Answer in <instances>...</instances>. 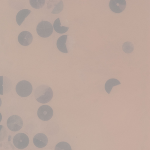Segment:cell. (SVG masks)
<instances>
[{"mask_svg":"<svg viewBox=\"0 0 150 150\" xmlns=\"http://www.w3.org/2000/svg\"><path fill=\"white\" fill-rule=\"evenodd\" d=\"M35 98L39 103L45 104L50 102L53 96V91L50 86L41 85L35 91Z\"/></svg>","mask_w":150,"mask_h":150,"instance_id":"obj_1","label":"cell"},{"mask_svg":"<svg viewBox=\"0 0 150 150\" xmlns=\"http://www.w3.org/2000/svg\"><path fill=\"white\" fill-rule=\"evenodd\" d=\"M36 30L39 36L42 38H46L50 37L52 34L53 27L50 22L43 21L38 24Z\"/></svg>","mask_w":150,"mask_h":150,"instance_id":"obj_2","label":"cell"},{"mask_svg":"<svg viewBox=\"0 0 150 150\" xmlns=\"http://www.w3.org/2000/svg\"><path fill=\"white\" fill-rule=\"evenodd\" d=\"M16 89V92L19 96L22 97H27L31 94L33 87L29 81L22 80L17 84Z\"/></svg>","mask_w":150,"mask_h":150,"instance_id":"obj_3","label":"cell"},{"mask_svg":"<svg viewBox=\"0 0 150 150\" xmlns=\"http://www.w3.org/2000/svg\"><path fill=\"white\" fill-rule=\"evenodd\" d=\"M7 124L9 129L13 131H17L21 130L23 126L22 119L19 116L13 115L8 118Z\"/></svg>","mask_w":150,"mask_h":150,"instance_id":"obj_4","label":"cell"},{"mask_svg":"<svg viewBox=\"0 0 150 150\" xmlns=\"http://www.w3.org/2000/svg\"><path fill=\"white\" fill-rule=\"evenodd\" d=\"M14 145L16 148L23 149L27 147L29 144V139L25 133H19L16 134L13 140Z\"/></svg>","mask_w":150,"mask_h":150,"instance_id":"obj_5","label":"cell"},{"mask_svg":"<svg viewBox=\"0 0 150 150\" xmlns=\"http://www.w3.org/2000/svg\"><path fill=\"white\" fill-rule=\"evenodd\" d=\"M52 109L48 105H43L38 109V116L39 119L43 121H48L53 116Z\"/></svg>","mask_w":150,"mask_h":150,"instance_id":"obj_6","label":"cell"},{"mask_svg":"<svg viewBox=\"0 0 150 150\" xmlns=\"http://www.w3.org/2000/svg\"><path fill=\"white\" fill-rule=\"evenodd\" d=\"M13 87L12 81L7 77L0 76V94L4 95L9 92Z\"/></svg>","mask_w":150,"mask_h":150,"instance_id":"obj_7","label":"cell"},{"mask_svg":"<svg viewBox=\"0 0 150 150\" xmlns=\"http://www.w3.org/2000/svg\"><path fill=\"white\" fill-rule=\"evenodd\" d=\"M110 8L115 13H121L124 10L126 7L125 0H110Z\"/></svg>","mask_w":150,"mask_h":150,"instance_id":"obj_8","label":"cell"},{"mask_svg":"<svg viewBox=\"0 0 150 150\" xmlns=\"http://www.w3.org/2000/svg\"><path fill=\"white\" fill-rule=\"evenodd\" d=\"M47 7L49 10L52 9L51 11L52 14H58L63 10L64 3L62 1H49Z\"/></svg>","mask_w":150,"mask_h":150,"instance_id":"obj_9","label":"cell"},{"mask_svg":"<svg viewBox=\"0 0 150 150\" xmlns=\"http://www.w3.org/2000/svg\"><path fill=\"white\" fill-rule=\"evenodd\" d=\"M33 38L32 34L28 31L21 32L18 35V40L20 44L23 46H28L32 43Z\"/></svg>","mask_w":150,"mask_h":150,"instance_id":"obj_10","label":"cell"},{"mask_svg":"<svg viewBox=\"0 0 150 150\" xmlns=\"http://www.w3.org/2000/svg\"><path fill=\"white\" fill-rule=\"evenodd\" d=\"M34 144L38 148H43L46 146L48 144V139L47 136L43 133L36 134L33 139Z\"/></svg>","mask_w":150,"mask_h":150,"instance_id":"obj_11","label":"cell"},{"mask_svg":"<svg viewBox=\"0 0 150 150\" xmlns=\"http://www.w3.org/2000/svg\"><path fill=\"white\" fill-rule=\"evenodd\" d=\"M67 38V35H62L59 38L57 41V48L62 53H68V50L66 45Z\"/></svg>","mask_w":150,"mask_h":150,"instance_id":"obj_12","label":"cell"},{"mask_svg":"<svg viewBox=\"0 0 150 150\" xmlns=\"http://www.w3.org/2000/svg\"><path fill=\"white\" fill-rule=\"evenodd\" d=\"M31 12L30 10L27 9H23L18 12L16 16V22L18 25L21 26V25L25 18L29 16Z\"/></svg>","mask_w":150,"mask_h":150,"instance_id":"obj_13","label":"cell"},{"mask_svg":"<svg viewBox=\"0 0 150 150\" xmlns=\"http://www.w3.org/2000/svg\"><path fill=\"white\" fill-rule=\"evenodd\" d=\"M120 84H121V83L117 79L114 78L110 79H108L105 84V90H106V92L108 94H109L113 86H116Z\"/></svg>","mask_w":150,"mask_h":150,"instance_id":"obj_14","label":"cell"},{"mask_svg":"<svg viewBox=\"0 0 150 150\" xmlns=\"http://www.w3.org/2000/svg\"><path fill=\"white\" fill-rule=\"evenodd\" d=\"M53 28L57 33L59 34H63L67 31L69 27L65 26H61V23H60V19L59 18L57 19L53 24Z\"/></svg>","mask_w":150,"mask_h":150,"instance_id":"obj_15","label":"cell"},{"mask_svg":"<svg viewBox=\"0 0 150 150\" xmlns=\"http://www.w3.org/2000/svg\"><path fill=\"white\" fill-rule=\"evenodd\" d=\"M45 0H30V3L32 8L35 9H39L42 8L45 4Z\"/></svg>","mask_w":150,"mask_h":150,"instance_id":"obj_16","label":"cell"},{"mask_svg":"<svg viewBox=\"0 0 150 150\" xmlns=\"http://www.w3.org/2000/svg\"><path fill=\"white\" fill-rule=\"evenodd\" d=\"M55 150H72L71 145L66 142H61L57 144Z\"/></svg>","mask_w":150,"mask_h":150,"instance_id":"obj_17","label":"cell"},{"mask_svg":"<svg viewBox=\"0 0 150 150\" xmlns=\"http://www.w3.org/2000/svg\"><path fill=\"white\" fill-rule=\"evenodd\" d=\"M122 49L125 53L129 54L132 53L134 49V46L132 42L127 41L125 42L122 46Z\"/></svg>","mask_w":150,"mask_h":150,"instance_id":"obj_18","label":"cell"},{"mask_svg":"<svg viewBox=\"0 0 150 150\" xmlns=\"http://www.w3.org/2000/svg\"><path fill=\"white\" fill-rule=\"evenodd\" d=\"M7 134V131L6 128L3 125H0V142L6 139Z\"/></svg>","mask_w":150,"mask_h":150,"instance_id":"obj_19","label":"cell"},{"mask_svg":"<svg viewBox=\"0 0 150 150\" xmlns=\"http://www.w3.org/2000/svg\"><path fill=\"white\" fill-rule=\"evenodd\" d=\"M1 120H2V115H1V114L0 113V122L1 121Z\"/></svg>","mask_w":150,"mask_h":150,"instance_id":"obj_20","label":"cell"},{"mask_svg":"<svg viewBox=\"0 0 150 150\" xmlns=\"http://www.w3.org/2000/svg\"><path fill=\"white\" fill-rule=\"evenodd\" d=\"M1 104H2V101H1V99L0 98V107L1 106Z\"/></svg>","mask_w":150,"mask_h":150,"instance_id":"obj_21","label":"cell"}]
</instances>
